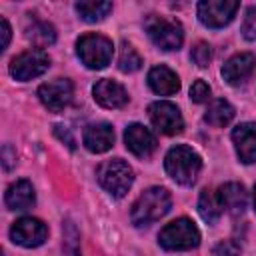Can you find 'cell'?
<instances>
[{"mask_svg": "<svg viewBox=\"0 0 256 256\" xmlns=\"http://www.w3.org/2000/svg\"><path fill=\"white\" fill-rule=\"evenodd\" d=\"M170 206H172L170 192L166 188L152 186V188L144 190L138 196V200L134 202L132 212H130V220L134 226H148V224L160 220L162 216H166Z\"/></svg>", "mask_w": 256, "mask_h": 256, "instance_id": "6da1fadb", "label": "cell"}, {"mask_svg": "<svg viewBox=\"0 0 256 256\" xmlns=\"http://www.w3.org/2000/svg\"><path fill=\"white\" fill-rule=\"evenodd\" d=\"M164 166H166L168 176L174 182H178L182 186H192L202 168V158L190 146L178 144L168 150V154L164 158Z\"/></svg>", "mask_w": 256, "mask_h": 256, "instance_id": "7a4b0ae2", "label": "cell"}, {"mask_svg": "<svg viewBox=\"0 0 256 256\" xmlns=\"http://www.w3.org/2000/svg\"><path fill=\"white\" fill-rule=\"evenodd\" d=\"M112 40H108L102 34H84L76 42V54L82 60V64L90 70H102L112 60Z\"/></svg>", "mask_w": 256, "mask_h": 256, "instance_id": "3957f363", "label": "cell"}, {"mask_svg": "<svg viewBox=\"0 0 256 256\" xmlns=\"http://www.w3.org/2000/svg\"><path fill=\"white\" fill-rule=\"evenodd\" d=\"M96 176H98L100 186L106 192H110L114 198H122L130 190V186L134 182L132 168L128 166V162H124L120 158H112V160L102 162L98 172H96Z\"/></svg>", "mask_w": 256, "mask_h": 256, "instance_id": "277c9868", "label": "cell"}, {"mask_svg": "<svg viewBox=\"0 0 256 256\" xmlns=\"http://www.w3.org/2000/svg\"><path fill=\"white\" fill-rule=\"evenodd\" d=\"M158 242L166 250H190L200 244V232L192 220L178 218L160 230Z\"/></svg>", "mask_w": 256, "mask_h": 256, "instance_id": "5b68a950", "label": "cell"}, {"mask_svg": "<svg viewBox=\"0 0 256 256\" xmlns=\"http://www.w3.org/2000/svg\"><path fill=\"white\" fill-rule=\"evenodd\" d=\"M146 30L150 40L162 50H178L184 42V30L178 20H170L164 16H148Z\"/></svg>", "mask_w": 256, "mask_h": 256, "instance_id": "8992f818", "label": "cell"}, {"mask_svg": "<svg viewBox=\"0 0 256 256\" xmlns=\"http://www.w3.org/2000/svg\"><path fill=\"white\" fill-rule=\"evenodd\" d=\"M48 68H50V58L40 48H30L10 60V74H12V78H16L20 82L38 78Z\"/></svg>", "mask_w": 256, "mask_h": 256, "instance_id": "52a82bcc", "label": "cell"}, {"mask_svg": "<svg viewBox=\"0 0 256 256\" xmlns=\"http://www.w3.org/2000/svg\"><path fill=\"white\" fill-rule=\"evenodd\" d=\"M238 8L236 0H204L198 4V18L208 28H224L234 20Z\"/></svg>", "mask_w": 256, "mask_h": 256, "instance_id": "ba28073f", "label": "cell"}, {"mask_svg": "<svg viewBox=\"0 0 256 256\" xmlns=\"http://www.w3.org/2000/svg\"><path fill=\"white\" fill-rule=\"evenodd\" d=\"M148 116H150V122L152 126L162 132V134H180L182 128H184V120H182V114L180 110L172 104V102H152L148 106Z\"/></svg>", "mask_w": 256, "mask_h": 256, "instance_id": "9c48e42d", "label": "cell"}, {"mask_svg": "<svg viewBox=\"0 0 256 256\" xmlns=\"http://www.w3.org/2000/svg\"><path fill=\"white\" fill-rule=\"evenodd\" d=\"M72 96H74V86L68 78H56L44 82L38 88V98L50 112H62L72 102Z\"/></svg>", "mask_w": 256, "mask_h": 256, "instance_id": "30bf717a", "label": "cell"}, {"mask_svg": "<svg viewBox=\"0 0 256 256\" xmlns=\"http://www.w3.org/2000/svg\"><path fill=\"white\" fill-rule=\"evenodd\" d=\"M46 236H48L46 224L32 216H24V218L16 220L10 228V238L24 248H36V246L44 244Z\"/></svg>", "mask_w": 256, "mask_h": 256, "instance_id": "8fae6325", "label": "cell"}, {"mask_svg": "<svg viewBox=\"0 0 256 256\" xmlns=\"http://www.w3.org/2000/svg\"><path fill=\"white\" fill-rule=\"evenodd\" d=\"M254 68H256V56L250 52H240L226 60V64L222 66V76L228 84L236 86V84H244L252 76Z\"/></svg>", "mask_w": 256, "mask_h": 256, "instance_id": "7c38bea8", "label": "cell"}, {"mask_svg": "<svg viewBox=\"0 0 256 256\" xmlns=\"http://www.w3.org/2000/svg\"><path fill=\"white\" fill-rule=\"evenodd\" d=\"M124 142H126V148L138 158H148L156 150L154 134L142 124H130L124 132Z\"/></svg>", "mask_w": 256, "mask_h": 256, "instance_id": "4fadbf2b", "label": "cell"}, {"mask_svg": "<svg viewBox=\"0 0 256 256\" xmlns=\"http://www.w3.org/2000/svg\"><path fill=\"white\" fill-rule=\"evenodd\" d=\"M232 142L240 162L254 164L256 162V124L242 122L232 130Z\"/></svg>", "mask_w": 256, "mask_h": 256, "instance_id": "5bb4252c", "label": "cell"}, {"mask_svg": "<svg viewBox=\"0 0 256 256\" xmlns=\"http://www.w3.org/2000/svg\"><path fill=\"white\" fill-rule=\"evenodd\" d=\"M92 94H94V100L104 106V108H122L126 106L128 102V94L124 90L122 84H118L116 80H110V78H104V80H98L92 88Z\"/></svg>", "mask_w": 256, "mask_h": 256, "instance_id": "9a60e30c", "label": "cell"}, {"mask_svg": "<svg viewBox=\"0 0 256 256\" xmlns=\"http://www.w3.org/2000/svg\"><path fill=\"white\" fill-rule=\"evenodd\" d=\"M82 142H84V146H86L90 152L102 154V152L110 150L112 144H114V128H112L108 122L90 124V126H86V130H84Z\"/></svg>", "mask_w": 256, "mask_h": 256, "instance_id": "2e32d148", "label": "cell"}, {"mask_svg": "<svg viewBox=\"0 0 256 256\" xmlns=\"http://www.w3.org/2000/svg\"><path fill=\"white\" fill-rule=\"evenodd\" d=\"M218 200L222 204V210H226L232 216H240L246 210L248 204V196L242 184L238 182H226L224 186L218 188Z\"/></svg>", "mask_w": 256, "mask_h": 256, "instance_id": "e0dca14e", "label": "cell"}, {"mask_svg": "<svg viewBox=\"0 0 256 256\" xmlns=\"http://www.w3.org/2000/svg\"><path fill=\"white\" fill-rule=\"evenodd\" d=\"M148 86L160 96H172L180 90V80L168 66L160 64L148 72Z\"/></svg>", "mask_w": 256, "mask_h": 256, "instance_id": "ac0fdd59", "label": "cell"}, {"mask_svg": "<svg viewBox=\"0 0 256 256\" xmlns=\"http://www.w3.org/2000/svg\"><path fill=\"white\" fill-rule=\"evenodd\" d=\"M4 200H6V206L10 210H28L34 204L36 194H34V188L28 180H16L8 186Z\"/></svg>", "mask_w": 256, "mask_h": 256, "instance_id": "d6986e66", "label": "cell"}, {"mask_svg": "<svg viewBox=\"0 0 256 256\" xmlns=\"http://www.w3.org/2000/svg\"><path fill=\"white\" fill-rule=\"evenodd\" d=\"M234 118V106L224 100V98H218V100H212L210 106L206 108V114H204V120L216 128H222L226 124H230Z\"/></svg>", "mask_w": 256, "mask_h": 256, "instance_id": "ffe728a7", "label": "cell"}, {"mask_svg": "<svg viewBox=\"0 0 256 256\" xmlns=\"http://www.w3.org/2000/svg\"><path fill=\"white\" fill-rule=\"evenodd\" d=\"M198 212H200L204 222L216 224L222 216V204L218 200V194L212 190H202L200 198H198Z\"/></svg>", "mask_w": 256, "mask_h": 256, "instance_id": "44dd1931", "label": "cell"}, {"mask_svg": "<svg viewBox=\"0 0 256 256\" xmlns=\"http://www.w3.org/2000/svg\"><path fill=\"white\" fill-rule=\"evenodd\" d=\"M26 36L40 50L46 48V46H52L56 42V30H54V26L48 24V22H42V20H34L32 26L26 28Z\"/></svg>", "mask_w": 256, "mask_h": 256, "instance_id": "7402d4cb", "label": "cell"}, {"mask_svg": "<svg viewBox=\"0 0 256 256\" xmlns=\"http://www.w3.org/2000/svg\"><path fill=\"white\" fill-rule=\"evenodd\" d=\"M76 12L86 22H100L112 12V2H94V0H82L76 2Z\"/></svg>", "mask_w": 256, "mask_h": 256, "instance_id": "603a6c76", "label": "cell"}, {"mask_svg": "<svg viewBox=\"0 0 256 256\" xmlns=\"http://www.w3.org/2000/svg\"><path fill=\"white\" fill-rule=\"evenodd\" d=\"M142 66V58L136 52V48L128 42L120 44V54H118V68L122 72H136Z\"/></svg>", "mask_w": 256, "mask_h": 256, "instance_id": "cb8c5ba5", "label": "cell"}, {"mask_svg": "<svg viewBox=\"0 0 256 256\" xmlns=\"http://www.w3.org/2000/svg\"><path fill=\"white\" fill-rule=\"evenodd\" d=\"M190 58H192V62H194L196 66L206 68V66L210 64V60H212V48H210V44H206V42H198V44L192 48Z\"/></svg>", "mask_w": 256, "mask_h": 256, "instance_id": "d4e9b609", "label": "cell"}, {"mask_svg": "<svg viewBox=\"0 0 256 256\" xmlns=\"http://www.w3.org/2000/svg\"><path fill=\"white\" fill-rule=\"evenodd\" d=\"M242 36L246 40H256V6H250L242 20Z\"/></svg>", "mask_w": 256, "mask_h": 256, "instance_id": "484cf974", "label": "cell"}, {"mask_svg": "<svg viewBox=\"0 0 256 256\" xmlns=\"http://www.w3.org/2000/svg\"><path fill=\"white\" fill-rule=\"evenodd\" d=\"M190 98H192V102H196V104L206 102V100L210 98V86H208L204 80H196V82L192 84V88H190Z\"/></svg>", "mask_w": 256, "mask_h": 256, "instance_id": "4316f807", "label": "cell"}, {"mask_svg": "<svg viewBox=\"0 0 256 256\" xmlns=\"http://www.w3.org/2000/svg\"><path fill=\"white\" fill-rule=\"evenodd\" d=\"M212 254L214 256H240V246L234 240H220L214 246Z\"/></svg>", "mask_w": 256, "mask_h": 256, "instance_id": "83f0119b", "label": "cell"}, {"mask_svg": "<svg viewBox=\"0 0 256 256\" xmlns=\"http://www.w3.org/2000/svg\"><path fill=\"white\" fill-rule=\"evenodd\" d=\"M2 158H4L2 162H4V168H6V170H10V168L16 164V152L12 150L10 144H6V146L2 148Z\"/></svg>", "mask_w": 256, "mask_h": 256, "instance_id": "f1b7e54d", "label": "cell"}, {"mask_svg": "<svg viewBox=\"0 0 256 256\" xmlns=\"http://www.w3.org/2000/svg\"><path fill=\"white\" fill-rule=\"evenodd\" d=\"M54 132H56V136H58L62 142H66V144H68V148H70V150H74V138H72V134H70V130H68L66 126H56V128H54Z\"/></svg>", "mask_w": 256, "mask_h": 256, "instance_id": "f546056e", "label": "cell"}, {"mask_svg": "<svg viewBox=\"0 0 256 256\" xmlns=\"http://www.w3.org/2000/svg\"><path fill=\"white\" fill-rule=\"evenodd\" d=\"M0 34H2V50H6V46H8V42H10V24H8V20L6 18H2L0 20Z\"/></svg>", "mask_w": 256, "mask_h": 256, "instance_id": "4dcf8cb0", "label": "cell"}, {"mask_svg": "<svg viewBox=\"0 0 256 256\" xmlns=\"http://www.w3.org/2000/svg\"><path fill=\"white\" fill-rule=\"evenodd\" d=\"M254 210H256V186H254Z\"/></svg>", "mask_w": 256, "mask_h": 256, "instance_id": "1f68e13d", "label": "cell"}]
</instances>
